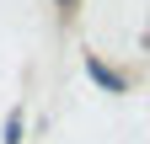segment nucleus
<instances>
[{"instance_id":"nucleus-1","label":"nucleus","mask_w":150,"mask_h":144,"mask_svg":"<svg viewBox=\"0 0 150 144\" xmlns=\"http://www.w3.org/2000/svg\"><path fill=\"white\" fill-rule=\"evenodd\" d=\"M86 69H91V75H97V80L107 85V91H123V80H118V75H112V69H107V64H97V59H91Z\"/></svg>"},{"instance_id":"nucleus-2","label":"nucleus","mask_w":150,"mask_h":144,"mask_svg":"<svg viewBox=\"0 0 150 144\" xmlns=\"http://www.w3.org/2000/svg\"><path fill=\"white\" fill-rule=\"evenodd\" d=\"M59 6H75V0H59Z\"/></svg>"}]
</instances>
